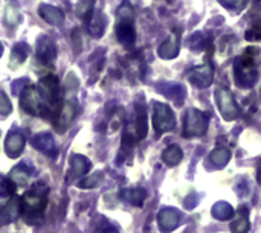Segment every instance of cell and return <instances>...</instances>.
I'll list each match as a JSON object with an SVG mask.
<instances>
[{
    "label": "cell",
    "instance_id": "obj_2",
    "mask_svg": "<svg viewBox=\"0 0 261 233\" xmlns=\"http://www.w3.org/2000/svg\"><path fill=\"white\" fill-rule=\"evenodd\" d=\"M257 53H251L249 49L245 50V55L239 56L234 63V76H236V84L243 89L254 87L255 82L258 81V67L255 64V56Z\"/></svg>",
    "mask_w": 261,
    "mask_h": 233
},
{
    "label": "cell",
    "instance_id": "obj_21",
    "mask_svg": "<svg viewBox=\"0 0 261 233\" xmlns=\"http://www.w3.org/2000/svg\"><path fill=\"white\" fill-rule=\"evenodd\" d=\"M87 23H89V34L93 38H99V37L104 35L107 21H106V17H104V14L101 11H95L92 18Z\"/></svg>",
    "mask_w": 261,
    "mask_h": 233
},
{
    "label": "cell",
    "instance_id": "obj_27",
    "mask_svg": "<svg viewBox=\"0 0 261 233\" xmlns=\"http://www.w3.org/2000/svg\"><path fill=\"white\" fill-rule=\"evenodd\" d=\"M208 160H210V163H211L214 168H217V169L225 168V166L228 165V162L231 160V151H229L228 148H216V150L210 154Z\"/></svg>",
    "mask_w": 261,
    "mask_h": 233
},
{
    "label": "cell",
    "instance_id": "obj_37",
    "mask_svg": "<svg viewBox=\"0 0 261 233\" xmlns=\"http://www.w3.org/2000/svg\"><path fill=\"white\" fill-rule=\"evenodd\" d=\"M257 180H258V183L261 185V162L260 165H258V168H257Z\"/></svg>",
    "mask_w": 261,
    "mask_h": 233
},
{
    "label": "cell",
    "instance_id": "obj_8",
    "mask_svg": "<svg viewBox=\"0 0 261 233\" xmlns=\"http://www.w3.org/2000/svg\"><path fill=\"white\" fill-rule=\"evenodd\" d=\"M216 102H217V107L225 121L231 122L239 118V105L236 102L234 95L228 89L219 87L216 90Z\"/></svg>",
    "mask_w": 261,
    "mask_h": 233
},
{
    "label": "cell",
    "instance_id": "obj_1",
    "mask_svg": "<svg viewBox=\"0 0 261 233\" xmlns=\"http://www.w3.org/2000/svg\"><path fill=\"white\" fill-rule=\"evenodd\" d=\"M47 197L49 188L41 182L32 185L31 189H28L23 197H20L21 215L28 223L34 224L43 217L47 206Z\"/></svg>",
    "mask_w": 261,
    "mask_h": 233
},
{
    "label": "cell",
    "instance_id": "obj_28",
    "mask_svg": "<svg viewBox=\"0 0 261 233\" xmlns=\"http://www.w3.org/2000/svg\"><path fill=\"white\" fill-rule=\"evenodd\" d=\"M211 214H213V217H214L216 220L225 221V220L232 218L236 212H234V209H232V206H231L229 203H226V201H219V203H216V205L213 206Z\"/></svg>",
    "mask_w": 261,
    "mask_h": 233
},
{
    "label": "cell",
    "instance_id": "obj_14",
    "mask_svg": "<svg viewBox=\"0 0 261 233\" xmlns=\"http://www.w3.org/2000/svg\"><path fill=\"white\" fill-rule=\"evenodd\" d=\"M148 134V114L142 101L135 105V136L138 140H144Z\"/></svg>",
    "mask_w": 261,
    "mask_h": 233
},
{
    "label": "cell",
    "instance_id": "obj_25",
    "mask_svg": "<svg viewBox=\"0 0 261 233\" xmlns=\"http://www.w3.org/2000/svg\"><path fill=\"white\" fill-rule=\"evenodd\" d=\"M182 159H184V153H182L180 147L176 145V143L168 145V147L164 150V153H162V160H164V163L168 165V166H176V165H179V163L182 162Z\"/></svg>",
    "mask_w": 261,
    "mask_h": 233
},
{
    "label": "cell",
    "instance_id": "obj_26",
    "mask_svg": "<svg viewBox=\"0 0 261 233\" xmlns=\"http://www.w3.org/2000/svg\"><path fill=\"white\" fill-rule=\"evenodd\" d=\"M251 229L249 224V217H248V209L240 208L237 211V218L231 223V232L232 233H248Z\"/></svg>",
    "mask_w": 261,
    "mask_h": 233
},
{
    "label": "cell",
    "instance_id": "obj_18",
    "mask_svg": "<svg viewBox=\"0 0 261 233\" xmlns=\"http://www.w3.org/2000/svg\"><path fill=\"white\" fill-rule=\"evenodd\" d=\"M92 168V163L87 157L81 156V154H73L70 157V179L75 180V179H80V177H84Z\"/></svg>",
    "mask_w": 261,
    "mask_h": 233
},
{
    "label": "cell",
    "instance_id": "obj_17",
    "mask_svg": "<svg viewBox=\"0 0 261 233\" xmlns=\"http://www.w3.org/2000/svg\"><path fill=\"white\" fill-rule=\"evenodd\" d=\"M32 147L35 150H38L43 154H47L50 157H54L57 154V145L55 140L52 137V134L49 133H40L37 136L32 137Z\"/></svg>",
    "mask_w": 261,
    "mask_h": 233
},
{
    "label": "cell",
    "instance_id": "obj_9",
    "mask_svg": "<svg viewBox=\"0 0 261 233\" xmlns=\"http://www.w3.org/2000/svg\"><path fill=\"white\" fill-rule=\"evenodd\" d=\"M76 111H78V107H76L75 101H64L61 110L58 111V114L52 121L55 130L58 133H64L70 127V124L73 122V119L76 116Z\"/></svg>",
    "mask_w": 261,
    "mask_h": 233
},
{
    "label": "cell",
    "instance_id": "obj_29",
    "mask_svg": "<svg viewBox=\"0 0 261 233\" xmlns=\"http://www.w3.org/2000/svg\"><path fill=\"white\" fill-rule=\"evenodd\" d=\"M96 0H78L76 5V17L83 21H89L95 12Z\"/></svg>",
    "mask_w": 261,
    "mask_h": 233
},
{
    "label": "cell",
    "instance_id": "obj_35",
    "mask_svg": "<svg viewBox=\"0 0 261 233\" xmlns=\"http://www.w3.org/2000/svg\"><path fill=\"white\" fill-rule=\"evenodd\" d=\"M245 37H246L248 41H261V27L254 26V27L248 29L246 34H245Z\"/></svg>",
    "mask_w": 261,
    "mask_h": 233
},
{
    "label": "cell",
    "instance_id": "obj_10",
    "mask_svg": "<svg viewBox=\"0 0 261 233\" xmlns=\"http://www.w3.org/2000/svg\"><path fill=\"white\" fill-rule=\"evenodd\" d=\"M35 55H37L38 63H41L43 66H50L57 58V46H55V43L46 35L40 37L38 41H37Z\"/></svg>",
    "mask_w": 261,
    "mask_h": 233
},
{
    "label": "cell",
    "instance_id": "obj_6",
    "mask_svg": "<svg viewBox=\"0 0 261 233\" xmlns=\"http://www.w3.org/2000/svg\"><path fill=\"white\" fill-rule=\"evenodd\" d=\"M176 127V116L174 111L168 104L164 102H153V128L156 134H164L171 131Z\"/></svg>",
    "mask_w": 261,
    "mask_h": 233
},
{
    "label": "cell",
    "instance_id": "obj_4",
    "mask_svg": "<svg viewBox=\"0 0 261 233\" xmlns=\"http://www.w3.org/2000/svg\"><path fill=\"white\" fill-rule=\"evenodd\" d=\"M20 107L29 116H43L46 118V101L40 90V87L28 85L23 89L20 95Z\"/></svg>",
    "mask_w": 261,
    "mask_h": 233
},
{
    "label": "cell",
    "instance_id": "obj_31",
    "mask_svg": "<svg viewBox=\"0 0 261 233\" xmlns=\"http://www.w3.org/2000/svg\"><path fill=\"white\" fill-rule=\"evenodd\" d=\"M15 189H17V185L9 177L0 176V198L11 197L15 192Z\"/></svg>",
    "mask_w": 261,
    "mask_h": 233
},
{
    "label": "cell",
    "instance_id": "obj_12",
    "mask_svg": "<svg viewBox=\"0 0 261 233\" xmlns=\"http://www.w3.org/2000/svg\"><path fill=\"white\" fill-rule=\"evenodd\" d=\"M24 145H26V139H24V134L21 131H18V130L9 131L6 139H5L6 156L11 159H18L23 154Z\"/></svg>",
    "mask_w": 261,
    "mask_h": 233
},
{
    "label": "cell",
    "instance_id": "obj_32",
    "mask_svg": "<svg viewBox=\"0 0 261 233\" xmlns=\"http://www.w3.org/2000/svg\"><path fill=\"white\" fill-rule=\"evenodd\" d=\"M101 182H102V172H96V174H93V176L84 177V179L78 183V186H80L81 189H93V188H96Z\"/></svg>",
    "mask_w": 261,
    "mask_h": 233
},
{
    "label": "cell",
    "instance_id": "obj_15",
    "mask_svg": "<svg viewBox=\"0 0 261 233\" xmlns=\"http://www.w3.org/2000/svg\"><path fill=\"white\" fill-rule=\"evenodd\" d=\"M20 215H21V206L18 197H12L6 203L0 205V226L14 223Z\"/></svg>",
    "mask_w": 261,
    "mask_h": 233
},
{
    "label": "cell",
    "instance_id": "obj_11",
    "mask_svg": "<svg viewBox=\"0 0 261 233\" xmlns=\"http://www.w3.org/2000/svg\"><path fill=\"white\" fill-rule=\"evenodd\" d=\"M180 220H182V215H180V212L177 209H174V208H164L158 214L159 230L162 233L173 232L174 229L179 227Z\"/></svg>",
    "mask_w": 261,
    "mask_h": 233
},
{
    "label": "cell",
    "instance_id": "obj_22",
    "mask_svg": "<svg viewBox=\"0 0 261 233\" xmlns=\"http://www.w3.org/2000/svg\"><path fill=\"white\" fill-rule=\"evenodd\" d=\"M29 55V46L26 43H17L12 50H11V58H9V67L17 69L21 66Z\"/></svg>",
    "mask_w": 261,
    "mask_h": 233
},
{
    "label": "cell",
    "instance_id": "obj_19",
    "mask_svg": "<svg viewBox=\"0 0 261 233\" xmlns=\"http://www.w3.org/2000/svg\"><path fill=\"white\" fill-rule=\"evenodd\" d=\"M38 14H40V17H41L46 23L54 24V26H60V24H63V21H64V12H63L60 8L52 6V5H46V3L40 5Z\"/></svg>",
    "mask_w": 261,
    "mask_h": 233
},
{
    "label": "cell",
    "instance_id": "obj_20",
    "mask_svg": "<svg viewBox=\"0 0 261 233\" xmlns=\"http://www.w3.org/2000/svg\"><path fill=\"white\" fill-rule=\"evenodd\" d=\"M188 46L191 50L194 52H203V50H210L213 49V35L210 32H196L191 35L190 41H188Z\"/></svg>",
    "mask_w": 261,
    "mask_h": 233
},
{
    "label": "cell",
    "instance_id": "obj_3",
    "mask_svg": "<svg viewBox=\"0 0 261 233\" xmlns=\"http://www.w3.org/2000/svg\"><path fill=\"white\" fill-rule=\"evenodd\" d=\"M133 21H135V11L132 5L127 0H124V3L118 8L116 38L125 47H132L136 41V31Z\"/></svg>",
    "mask_w": 261,
    "mask_h": 233
},
{
    "label": "cell",
    "instance_id": "obj_24",
    "mask_svg": "<svg viewBox=\"0 0 261 233\" xmlns=\"http://www.w3.org/2000/svg\"><path fill=\"white\" fill-rule=\"evenodd\" d=\"M32 172H34L32 168H29L28 165L21 163V165H17V166L11 171L9 179H11L17 186H24V185H28L29 179L32 177Z\"/></svg>",
    "mask_w": 261,
    "mask_h": 233
},
{
    "label": "cell",
    "instance_id": "obj_7",
    "mask_svg": "<svg viewBox=\"0 0 261 233\" xmlns=\"http://www.w3.org/2000/svg\"><path fill=\"white\" fill-rule=\"evenodd\" d=\"M211 55H206V61L202 66H196L193 69L188 70L187 76L190 79V82L199 89H206L213 84L214 81V66L210 61Z\"/></svg>",
    "mask_w": 261,
    "mask_h": 233
},
{
    "label": "cell",
    "instance_id": "obj_38",
    "mask_svg": "<svg viewBox=\"0 0 261 233\" xmlns=\"http://www.w3.org/2000/svg\"><path fill=\"white\" fill-rule=\"evenodd\" d=\"M2 53H3V46H2V43H0V56H2Z\"/></svg>",
    "mask_w": 261,
    "mask_h": 233
},
{
    "label": "cell",
    "instance_id": "obj_23",
    "mask_svg": "<svg viewBox=\"0 0 261 233\" xmlns=\"http://www.w3.org/2000/svg\"><path fill=\"white\" fill-rule=\"evenodd\" d=\"M121 197L130 203L132 206H136V208H141L147 198V191L142 189V188H130V189H124L121 192Z\"/></svg>",
    "mask_w": 261,
    "mask_h": 233
},
{
    "label": "cell",
    "instance_id": "obj_34",
    "mask_svg": "<svg viewBox=\"0 0 261 233\" xmlns=\"http://www.w3.org/2000/svg\"><path fill=\"white\" fill-rule=\"evenodd\" d=\"M11 111H12L11 101H9L8 95L0 90V114L2 116H8V114H11Z\"/></svg>",
    "mask_w": 261,
    "mask_h": 233
},
{
    "label": "cell",
    "instance_id": "obj_13",
    "mask_svg": "<svg viewBox=\"0 0 261 233\" xmlns=\"http://www.w3.org/2000/svg\"><path fill=\"white\" fill-rule=\"evenodd\" d=\"M179 50H180V31L174 29L171 35L159 46L158 53L164 60H173L179 55Z\"/></svg>",
    "mask_w": 261,
    "mask_h": 233
},
{
    "label": "cell",
    "instance_id": "obj_33",
    "mask_svg": "<svg viewBox=\"0 0 261 233\" xmlns=\"http://www.w3.org/2000/svg\"><path fill=\"white\" fill-rule=\"evenodd\" d=\"M222 6L231 9V11H236V12H240L246 8V5L249 3V0H219Z\"/></svg>",
    "mask_w": 261,
    "mask_h": 233
},
{
    "label": "cell",
    "instance_id": "obj_16",
    "mask_svg": "<svg viewBox=\"0 0 261 233\" xmlns=\"http://www.w3.org/2000/svg\"><path fill=\"white\" fill-rule=\"evenodd\" d=\"M159 93H162L165 98H168L170 101L176 102L177 105H182L185 102L187 98V90L182 84H176V82H164L158 85Z\"/></svg>",
    "mask_w": 261,
    "mask_h": 233
},
{
    "label": "cell",
    "instance_id": "obj_5",
    "mask_svg": "<svg viewBox=\"0 0 261 233\" xmlns=\"http://www.w3.org/2000/svg\"><path fill=\"white\" fill-rule=\"evenodd\" d=\"M210 116L197 108H190L184 119V137H200L208 131Z\"/></svg>",
    "mask_w": 261,
    "mask_h": 233
},
{
    "label": "cell",
    "instance_id": "obj_30",
    "mask_svg": "<svg viewBox=\"0 0 261 233\" xmlns=\"http://www.w3.org/2000/svg\"><path fill=\"white\" fill-rule=\"evenodd\" d=\"M21 21V15L18 12V8L12 3H9L5 9V24L9 26V27H14L17 26L18 23Z\"/></svg>",
    "mask_w": 261,
    "mask_h": 233
},
{
    "label": "cell",
    "instance_id": "obj_36",
    "mask_svg": "<svg viewBox=\"0 0 261 233\" xmlns=\"http://www.w3.org/2000/svg\"><path fill=\"white\" fill-rule=\"evenodd\" d=\"M95 233H119V230H118L116 227H113L110 223L104 221V224H98V226H96Z\"/></svg>",
    "mask_w": 261,
    "mask_h": 233
}]
</instances>
